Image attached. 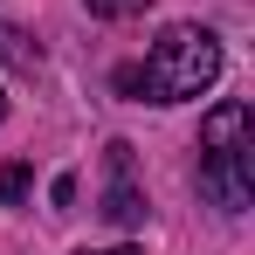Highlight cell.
Masks as SVG:
<instances>
[{"mask_svg":"<svg viewBox=\"0 0 255 255\" xmlns=\"http://www.w3.org/2000/svg\"><path fill=\"white\" fill-rule=\"evenodd\" d=\"M0 200H28V166H0Z\"/></svg>","mask_w":255,"mask_h":255,"instance_id":"cell-4","label":"cell"},{"mask_svg":"<svg viewBox=\"0 0 255 255\" xmlns=\"http://www.w3.org/2000/svg\"><path fill=\"white\" fill-rule=\"evenodd\" d=\"M214 76H221V42H214L207 28L179 21V28H166L152 42V55L138 69H118V90L125 97H145V104H186V97L214 90Z\"/></svg>","mask_w":255,"mask_h":255,"instance_id":"cell-1","label":"cell"},{"mask_svg":"<svg viewBox=\"0 0 255 255\" xmlns=\"http://www.w3.org/2000/svg\"><path fill=\"white\" fill-rule=\"evenodd\" d=\"M0 118H7V97H0Z\"/></svg>","mask_w":255,"mask_h":255,"instance_id":"cell-7","label":"cell"},{"mask_svg":"<svg viewBox=\"0 0 255 255\" xmlns=\"http://www.w3.org/2000/svg\"><path fill=\"white\" fill-rule=\"evenodd\" d=\"M90 14H104V21H125V14H145V0H83Z\"/></svg>","mask_w":255,"mask_h":255,"instance_id":"cell-5","label":"cell"},{"mask_svg":"<svg viewBox=\"0 0 255 255\" xmlns=\"http://www.w3.org/2000/svg\"><path fill=\"white\" fill-rule=\"evenodd\" d=\"M200 193L214 207L242 214L255 193V138H249V104H214L200 125Z\"/></svg>","mask_w":255,"mask_h":255,"instance_id":"cell-2","label":"cell"},{"mask_svg":"<svg viewBox=\"0 0 255 255\" xmlns=\"http://www.w3.org/2000/svg\"><path fill=\"white\" fill-rule=\"evenodd\" d=\"M104 255H138V249H104Z\"/></svg>","mask_w":255,"mask_h":255,"instance_id":"cell-6","label":"cell"},{"mask_svg":"<svg viewBox=\"0 0 255 255\" xmlns=\"http://www.w3.org/2000/svg\"><path fill=\"white\" fill-rule=\"evenodd\" d=\"M104 214H111L118 228H138V221H145L138 179H131V145H111V186H104Z\"/></svg>","mask_w":255,"mask_h":255,"instance_id":"cell-3","label":"cell"}]
</instances>
